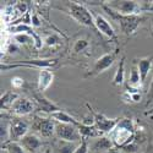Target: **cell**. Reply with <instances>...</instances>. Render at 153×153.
I'll list each match as a JSON object with an SVG mask.
<instances>
[{"instance_id": "cell-1", "label": "cell", "mask_w": 153, "mask_h": 153, "mask_svg": "<svg viewBox=\"0 0 153 153\" xmlns=\"http://www.w3.org/2000/svg\"><path fill=\"white\" fill-rule=\"evenodd\" d=\"M114 146L123 148L129 143L134 142L136 138V125L131 118H120L118 125L110 134H108Z\"/></svg>"}, {"instance_id": "cell-2", "label": "cell", "mask_w": 153, "mask_h": 153, "mask_svg": "<svg viewBox=\"0 0 153 153\" xmlns=\"http://www.w3.org/2000/svg\"><path fill=\"white\" fill-rule=\"evenodd\" d=\"M102 7L107 12V14L115 21L118 22L120 31L126 36V37H131L134 36L137 30L141 26V23L145 21V19L141 15H121L119 12L111 10L107 4H102Z\"/></svg>"}, {"instance_id": "cell-3", "label": "cell", "mask_w": 153, "mask_h": 153, "mask_svg": "<svg viewBox=\"0 0 153 153\" xmlns=\"http://www.w3.org/2000/svg\"><path fill=\"white\" fill-rule=\"evenodd\" d=\"M68 14L77 23L85 27H94V17L92 11L85 4H80L79 1H68Z\"/></svg>"}, {"instance_id": "cell-4", "label": "cell", "mask_w": 153, "mask_h": 153, "mask_svg": "<svg viewBox=\"0 0 153 153\" xmlns=\"http://www.w3.org/2000/svg\"><path fill=\"white\" fill-rule=\"evenodd\" d=\"M58 64V59L55 58H49V59H34V60H25V61H17V62H4L0 65L1 71H9L11 69H17V68H34V69H52Z\"/></svg>"}, {"instance_id": "cell-5", "label": "cell", "mask_w": 153, "mask_h": 153, "mask_svg": "<svg viewBox=\"0 0 153 153\" xmlns=\"http://www.w3.org/2000/svg\"><path fill=\"white\" fill-rule=\"evenodd\" d=\"M33 134L39 136L41 138H50L55 136V121L52 118L36 115L33 123L31 124Z\"/></svg>"}, {"instance_id": "cell-6", "label": "cell", "mask_w": 153, "mask_h": 153, "mask_svg": "<svg viewBox=\"0 0 153 153\" xmlns=\"http://www.w3.org/2000/svg\"><path fill=\"white\" fill-rule=\"evenodd\" d=\"M86 107L88 108V110H90L91 115H92V120H93V125L97 127V129L103 132L104 135L105 134H110L114 129H115V126L118 125L120 118H115V119H110L108 117H105L104 114L102 113H98L96 111L90 104L86 103Z\"/></svg>"}, {"instance_id": "cell-7", "label": "cell", "mask_w": 153, "mask_h": 153, "mask_svg": "<svg viewBox=\"0 0 153 153\" xmlns=\"http://www.w3.org/2000/svg\"><path fill=\"white\" fill-rule=\"evenodd\" d=\"M55 137L62 141L80 143L82 141V136L76 125L55 123Z\"/></svg>"}, {"instance_id": "cell-8", "label": "cell", "mask_w": 153, "mask_h": 153, "mask_svg": "<svg viewBox=\"0 0 153 153\" xmlns=\"http://www.w3.org/2000/svg\"><path fill=\"white\" fill-rule=\"evenodd\" d=\"M118 54H119V49L114 50V52L105 53L102 56H99L94 61V64H93L92 69L90 70V72L86 75V77H92V76H97V75H99L102 72L107 71L109 68H111L114 65V62H115V60L118 58Z\"/></svg>"}, {"instance_id": "cell-9", "label": "cell", "mask_w": 153, "mask_h": 153, "mask_svg": "<svg viewBox=\"0 0 153 153\" xmlns=\"http://www.w3.org/2000/svg\"><path fill=\"white\" fill-rule=\"evenodd\" d=\"M30 123L23 120L22 118H12L9 123V137L10 141L20 142L21 140L30 134Z\"/></svg>"}, {"instance_id": "cell-10", "label": "cell", "mask_w": 153, "mask_h": 153, "mask_svg": "<svg viewBox=\"0 0 153 153\" xmlns=\"http://www.w3.org/2000/svg\"><path fill=\"white\" fill-rule=\"evenodd\" d=\"M107 5L119 12L121 15H140L142 12L141 10V1H129V0H123V1H108Z\"/></svg>"}, {"instance_id": "cell-11", "label": "cell", "mask_w": 153, "mask_h": 153, "mask_svg": "<svg viewBox=\"0 0 153 153\" xmlns=\"http://www.w3.org/2000/svg\"><path fill=\"white\" fill-rule=\"evenodd\" d=\"M92 14H93V17H94V28L100 34H103L104 37H107L108 39L114 41V42H118L117 32H115V30L113 28L110 22L104 16L97 14V12H94V11H92Z\"/></svg>"}, {"instance_id": "cell-12", "label": "cell", "mask_w": 153, "mask_h": 153, "mask_svg": "<svg viewBox=\"0 0 153 153\" xmlns=\"http://www.w3.org/2000/svg\"><path fill=\"white\" fill-rule=\"evenodd\" d=\"M36 104L33 102L26 97H19L16 99V102L12 104L10 113L14 114L17 118H22V117H27L30 114H32L36 109Z\"/></svg>"}, {"instance_id": "cell-13", "label": "cell", "mask_w": 153, "mask_h": 153, "mask_svg": "<svg viewBox=\"0 0 153 153\" xmlns=\"http://www.w3.org/2000/svg\"><path fill=\"white\" fill-rule=\"evenodd\" d=\"M20 145L23 147L26 153H39L43 147L42 138L33 132H30L25 136L20 141Z\"/></svg>"}, {"instance_id": "cell-14", "label": "cell", "mask_w": 153, "mask_h": 153, "mask_svg": "<svg viewBox=\"0 0 153 153\" xmlns=\"http://www.w3.org/2000/svg\"><path fill=\"white\" fill-rule=\"evenodd\" d=\"M33 98H34V102H36V107L42 113H48L50 115V114H53L55 111L61 110V108H59L55 103H53L52 100L45 98L43 96V93H41L38 90H37V92L33 93Z\"/></svg>"}, {"instance_id": "cell-15", "label": "cell", "mask_w": 153, "mask_h": 153, "mask_svg": "<svg viewBox=\"0 0 153 153\" xmlns=\"http://www.w3.org/2000/svg\"><path fill=\"white\" fill-rule=\"evenodd\" d=\"M114 147L115 146H114L110 137L104 135V136L97 137L91 143V152L92 153H107L110 149H113Z\"/></svg>"}, {"instance_id": "cell-16", "label": "cell", "mask_w": 153, "mask_h": 153, "mask_svg": "<svg viewBox=\"0 0 153 153\" xmlns=\"http://www.w3.org/2000/svg\"><path fill=\"white\" fill-rule=\"evenodd\" d=\"M134 62L136 64V66L140 71V75H141V80H142V85L146 82L147 77L149 72L153 70V55L151 56H145L141 59H136L134 60Z\"/></svg>"}, {"instance_id": "cell-17", "label": "cell", "mask_w": 153, "mask_h": 153, "mask_svg": "<svg viewBox=\"0 0 153 153\" xmlns=\"http://www.w3.org/2000/svg\"><path fill=\"white\" fill-rule=\"evenodd\" d=\"M54 81V74L50 69H43L39 70L38 74V83H37V88L41 93H43L44 91H47L48 88L52 86Z\"/></svg>"}, {"instance_id": "cell-18", "label": "cell", "mask_w": 153, "mask_h": 153, "mask_svg": "<svg viewBox=\"0 0 153 153\" xmlns=\"http://www.w3.org/2000/svg\"><path fill=\"white\" fill-rule=\"evenodd\" d=\"M77 129L82 136V138H97V137H100V136H104L103 132H100L97 127L92 124H86V123H80L77 125Z\"/></svg>"}, {"instance_id": "cell-19", "label": "cell", "mask_w": 153, "mask_h": 153, "mask_svg": "<svg viewBox=\"0 0 153 153\" xmlns=\"http://www.w3.org/2000/svg\"><path fill=\"white\" fill-rule=\"evenodd\" d=\"M80 143L76 142H68L62 141V140H54V142L52 145L53 147V153H75L76 148L79 147Z\"/></svg>"}, {"instance_id": "cell-20", "label": "cell", "mask_w": 153, "mask_h": 153, "mask_svg": "<svg viewBox=\"0 0 153 153\" xmlns=\"http://www.w3.org/2000/svg\"><path fill=\"white\" fill-rule=\"evenodd\" d=\"M50 118H52L55 123H62V124H72V125H76L77 126L81 121H79V120H76L72 115H70V114L68 113V111H65V110H59V111H55V113H53V114H50L49 115Z\"/></svg>"}, {"instance_id": "cell-21", "label": "cell", "mask_w": 153, "mask_h": 153, "mask_svg": "<svg viewBox=\"0 0 153 153\" xmlns=\"http://www.w3.org/2000/svg\"><path fill=\"white\" fill-rule=\"evenodd\" d=\"M127 86L134 87V88H141L142 86V80H141V75H140V71L136 66V64L134 62L131 70H130V75L127 77Z\"/></svg>"}, {"instance_id": "cell-22", "label": "cell", "mask_w": 153, "mask_h": 153, "mask_svg": "<svg viewBox=\"0 0 153 153\" xmlns=\"http://www.w3.org/2000/svg\"><path fill=\"white\" fill-rule=\"evenodd\" d=\"M20 96L15 92H11V91H6L1 94V98H0V102H1V104H0V107H1V110H9L11 109L12 104L16 102V99L19 98Z\"/></svg>"}, {"instance_id": "cell-23", "label": "cell", "mask_w": 153, "mask_h": 153, "mask_svg": "<svg viewBox=\"0 0 153 153\" xmlns=\"http://www.w3.org/2000/svg\"><path fill=\"white\" fill-rule=\"evenodd\" d=\"M125 82V56H121L119 65L117 69V72L113 77V85L114 86H121Z\"/></svg>"}, {"instance_id": "cell-24", "label": "cell", "mask_w": 153, "mask_h": 153, "mask_svg": "<svg viewBox=\"0 0 153 153\" xmlns=\"http://www.w3.org/2000/svg\"><path fill=\"white\" fill-rule=\"evenodd\" d=\"M1 149H4L6 153H26V151L23 149L20 142H14V141H9L1 145Z\"/></svg>"}, {"instance_id": "cell-25", "label": "cell", "mask_w": 153, "mask_h": 153, "mask_svg": "<svg viewBox=\"0 0 153 153\" xmlns=\"http://www.w3.org/2000/svg\"><path fill=\"white\" fill-rule=\"evenodd\" d=\"M12 39H14L19 45H28L32 44L34 45L33 38L27 34V33H17V34H12Z\"/></svg>"}, {"instance_id": "cell-26", "label": "cell", "mask_w": 153, "mask_h": 153, "mask_svg": "<svg viewBox=\"0 0 153 153\" xmlns=\"http://www.w3.org/2000/svg\"><path fill=\"white\" fill-rule=\"evenodd\" d=\"M90 48V42L87 39H77L75 43H74V47H72V53L74 54H81V53H85L86 50Z\"/></svg>"}, {"instance_id": "cell-27", "label": "cell", "mask_w": 153, "mask_h": 153, "mask_svg": "<svg viewBox=\"0 0 153 153\" xmlns=\"http://www.w3.org/2000/svg\"><path fill=\"white\" fill-rule=\"evenodd\" d=\"M44 44H45L47 47H49V48L59 47V45L61 44V38H60L58 34H55V33L49 34V36H47V37L44 38Z\"/></svg>"}, {"instance_id": "cell-28", "label": "cell", "mask_w": 153, "mask_h": 153, "mask_svg": "<svg viewBox=\"0 0 153 153\" xmlns=\"http://www.w3.org/2000/svg\"><path fill=\"white\" fill-rule=\"evenodd\" d=\"M0 138H1V145H4V143L10 141V137H9V124H6L3 120H1V124H0Z\"/></svg>"}, {"instance_id": "cell-29", "label": "cell", "mask_w": 153, "mask_h": 153, "mask_svg": "<svg viewBox=\"0 0 153 153\" xmlns=\"http://www.w3.org/2000/svg\"><path fill=\"white\" fill-rule=\"evenodd\" d=\"M75 153H90V143H88L87 138H82L79 147L76 148Z\"/></svg>"}, {"instance_id": "cell-30", "label": "cell", "mask_w": 153, "mask_h": 153, "mask_svg": "<svg viewBox=\"0 0 153 153\" xmlns=\"http://www.w3.org/2000/svg\"><path fill=\"white\" fill-rule=\"evenodd\" d=\"M138 148H140V145L136 142V138H135V141H134V142H131V143H129L127 146L123 147L121 151H123L124 153H137Z\"/></svg>"}, {"instance_id": "cell-31", "label": "cell", "mask_w": 153, "mask_h": 153, "mask_svg": "<svg viewBox=\"0 0 153 153\" xmlns=\"http://www.w3.org/2000/svg\"><path fill=\"white\" fill-rule=\"evenodd\" d=\"M25 83H26L25 80L21 79V77H17V76L11 80V85H12V87H14L15 90H21V88L25 86Z\"/></svg>"}, {"instance_id": "cell-32", "label": "cell", "mask_w": 153, "mask_h": 153, "mask_svg": "<svg viewBox=\"0 0 153 153\" xmlns=\"http://www.w3.org/2000/svg\"><path fill=\"white\" fill-rule=\"evenodd\" d=\"M19 50H20V45L16 42H10L7 44V47H6V52L9 54H14V53L19 52Z\"/></svg>"}, {"instance_id": "cell-33", "label": "cell", "mask_w": 153, "mask_h": 153, "mask_svg": "<svg viewBox=\"0 0 153 153\" xmlns=\"http://www.w3.org/2000/svg\"><path fill=\"white\" fill-rule=\"evenodd\" d=\"M153 102V75H152V81L148 87V92H147V105H149Z\"/></svg>"}, {"instance_id": "cell-34", "label": "cell", "mask_w": 153, "mask_h": 153, "mask_svg": "<svg viewBox=\"0 0 153 153\" xmlns=\"http://www.w3.org/2000/svg\"><path fill=\"white\" fill-rule=\"evenodd\" d=\"M32 27H41L42 26V23L39 21V19H38V15L37 14H33L32 15Z\"/></svg>"}, {"instance_id": "cell-35", "label": "cell", "mask_w": 153, "mask_h": 153, "mask_svg": "<svg viewBox=\"0 0 153 153\" xmlns=\"http://www.w3.org/2000/svg\"><path fill=\"white\" fill-rule=\"evenodd\" d=\"M145 115L148 117L151 120H153V109H151L149 111H145Z\"/></svg>"}, {"instance_id": "cell-36", "label": "cell", "mask_w": 153, "mask_h": 153, "mask_svg": "<svg viewBox=\"0 0 153 153\" xmlns=\"http://www.w3.org/2000/svg\"><path fill=\"white\" fill-rule=\"evenodd\" d=\"M142 153H149V143L147 145V147H146V149L142 152Z\"/></svg>"}, {"instance_id": "cell-37", "label": "cell", "mask_w": 153, "mask_h": 153, "mask_svg": "<svg viewBox=\"0 0 153 153\" xmlns=\"http://www.w3.org/2000/svg\"><path fill=\"white\" fill-rule=\"evenodd\" d=\"M42 153H53V151H52V149H45V151L42 152Z\"/></svg>"}, {"instance_id": "cell-38", "label": "cell", "mask_w": 153, "mask_h": 153, "mask_svg": "<svg viewBox=\"0 0 153 153\" xmlns=\"http://www.w3.org/2000/svg\"><path fill=\"white\" fill-rule=\"evenodd\" d=\"M152 34H153V27H152Z\"/></svg>"}, {"instance_id": "cell-39", "label": "cell", "mask_w": 153, "mask_h": 153, "mask_svg": "<svg viewBox=\"0 0 153 153\" xmlns=\"http://www.w3.org/2000/svg\"><path fill=\"white\" fill-rule=\"evenodd\" d=\"M90 153H92V152H90Z\"/></svg>"}]
</instances>
